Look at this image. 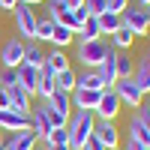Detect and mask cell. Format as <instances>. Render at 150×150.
Instances as JSON below:
<instances>
[{
  "label": "cell",
  "mask_w": 150,
  "mask_h": 150,
  "mask_svg": "<svg viewBox=\"0 0 150 150\" xmlns=\"http://www.w3.org/2000/svg\"><path fill=\"white\" fill-rule=\"evenodd\" d=\"M51 30H54V21L51 18L36 21V39H51Z\"/></svg>",
  "instance_id": "cell-31"
},
{
  "label": "cell",
  "mask_w": 150,
  "mask_h": 150,
  "mask_svg": "<svg viewBox=\"0 0 150 150\" xmlns=\"http://www.w3.org/2000/svg\"><path fill=\"white\" fill-rule=\"evenodd\" d=\"M117 111H120V99L114 90H102V99H99V105H96V120H114L117 117Z\"/></svg>",
  "instance_id": "cell-9"
},
{
  "label": "cell",
  "mask_w": 150,
  "mask_h": 150,
  "mask_svg": "<svg viewBox=\"0 0 150 150\" xmlns=\"http://www.w3.org/2000/svg\"><path fill=\"white\" fill-rule=\"evenodd\" d=\"M75 87H81V90H99V93L105 90V84H102V78H99L96 69H84L78 75V81H75Z\"/></svg>",
  "instance_id": "cell-18"
},
{
  "label": "cell",
  "mask_w": 150,
  "mask_h": 150,
  "mask_svg": "<svg viewBox=\"0 0 150 150\" xmlns=\"http://www.w3.org/2000/svg\"><path fill=\"white\" fill-rule=\"evenodd\" d=\"M102 39V30H99V21L96 18H87L84 27H81V42H96Z\"/></svg>",
  "instance_id": "cell-26"
},
{
  "label": "cell",
  "mask_w": 150,
  "mask_h": 150,
  "mask_svg": "<svg viewBox=\"0 0 150 150\" xmlns=\"http://www.w3.org/2000/svg\"><path fill=\"white\" fill-rule=\"evenodd\" d=\"M132 39H135V36H132L126 27H120V30L114 33V45H117V48H129V45H132Z\"/></svg>",
  "instance_id": "cell-32"
},
{
  "label": "cell",
  "mask_w": 150,
  "mask_h": 150,
  "mask_svg": "<svg viewBox=\"0 0 150 150\" xmlns=\"http://www.w3.org/2000/svg\"><path fill=\"white\" fill-rule=\"evenodd\" d=\"M45 66L51 69V72H63V69H69V57L60 51V48H54V51L45 57Z\"/></svg>",
  "instance_id": "cell-25"
},
{
  "label": "cell",
  "mask_w": 150,
  "mask_h": 150,
  "mask_svg": "<svg viewBox=\"0 0 150 150\" xmlns=\"http://www.w3.org/2000/svg\"><path fill=\"white\" fill-rule=\"evenodd\" d=\"M36 147V135L27 129V132H12V138L3 144V150H33Z\"/></svg>",
  "instance_id": "cell-15"
},
{
  "label": "cell",
  "mask_w": 150,
  "mask_h": 150,
  "mask_svg": "<svg viewBox=\"0 0 150 150\" xmlns=\"http://www.w3.org/2000/svg\"><path fill=\"white\" fill-rule=\"evenodd\" d=\"M75 81H78V75H75L72 69L54 72V84H57V90H63V93H72L75 90Z\"/></svg>",
  "instance_id": "cell-23"
},
{
  "label": "cell",
  "mask_w": 150,
  "mask_h": 150,
  "mask_svg": "<svg viewBox=\"0 0 150 150\" xmlns=\"http://www.w3.org/2000/svg\"><path fill=\"white\" fill-rule=\"evenodd\" d=\"M126 150H147V147H141V144H135V141H129V144H126Z\"/></svg>",
  "instance_id": "cell-39"
},
{
  "label": "cell",
  "mask_w": 150,
  "mask_h": 150,
  "mask_svg": "<svg viewBox=\"0 0 150 150\" xmlns=\"http://www.w3.org/2000/svg\"><path fill=\"white\" fill-rule=\"evenodd\" d=\"M0 129L3 132H27L30 129V114H21V111H12V108H0Z\"/></svg>",
  "instance_id": "cell-6"
},
{
  "label": "cell",
  "mask_w": 150,
  "mask_h": 150,
  "mask_svg": "<svg viewBox=\"0 0 150 150\" xmlns=\"http://www.w3.org/2000/svg\"><path fill=\"white\" fill-rule=\"evenodd\" d=\"M138 3H141V6H144V9H147V6H150V0H138Z\"/></svg>",
  "instance_id": "cell-42"
},
{
  "label": "cell",
  "mask_w": 150,
  "mask_h": 150,
  "mask_svg": "<svg viewBox=\"0 0 150 150\" xmlns=\"http://www.w3.org/2000/svg\"><path fill=\"white\" fill-rule=\"evenodd\" d=\"M15 75H18V87H21V90L30 93V96H36V87H39V69L21 63V66L15 69Z\"/></svg>",
  "instance_id": "cell-11"
},
{
  "label": "cell",
  "mask_w": 150,
  "mask_h": 150,
  "mask_svg": "<svg viewBox=\"0 0 150 150\" xmlns=\"http://www.w3.org/2000/svg\"><path fill=\"white\" fill-rule=\"evenodd\" d=\"M84 150H108V147H105V144H102V141H99L96 135H93V138H90V141L84 144Z\"/></svg>",
  "instance_id": "cell-35"
},
{
  "label": "cell",
  "mask_w": 150,
  "mask_h": 150,
  "mask_svg": "<svg viewBox=\"0 0 150 150\" xmlns=\"http://www.w3.org/2000/svg\"><path fill=\"white\" fill-rule=\"evenodd\" d=\"M111 90L117 93L120 105H129V108H141V105H144V90H141L132 78H117Z\"/></svg>",
  "instance_id": "cell-2"
},
{
  "label": "cell",
  "mask_w": 150,
  "mask_h": 150,
  "mask_svg": "<svg viewBox=\"0 0 150 150\" xmlns=\"http://www.w3.org/2000/svg\"><path fill=\"white\" fill-rule=\"evenodd\" d=\"M84 0H66V9H81Z\"/></svg>",
  "instance_id": "cell-38"
},
{
  "label": "cell",
  "mask_w": 150,
  "mask_h": 150,
  "mask_svg": "<svg viewBox=\"0 0 150 150\" xmlns=\"http://www.w3.org/2000/svg\"><path fill=\"white\" fill-rule=\"evenodd\" d=\"M12 84H18L15 69H3V75H0V87H12Z\"/></svg>",
  "instance_id": "cell-33"
},
{
  "label": "cell",
  "mask_w": 150,
  "mask_h": 150,
  "mask_svg": "<svg viewBox=\"0 0 150 150\" xmlns=\"http://www.w3.org/2000/svg\"><path fill=\"white\" fill-rule=\"evenodd\" d=\"M54 90H57V84H54V72L48 69V66H42L39 69V87H36V96H42L45 102L54 96Z\"/></svg>",
  "instance_id": "cell-16"
},
{
  "label": "cell",
  "mask_w": 150,
  "mask_h": 150,
  "mask_svg": "<svg viewBox=\"0 0 150 150\" xmlns=\"http://www.w3.org/2000/svg\"><path fill=\"white\" fill-rule=\"evenodd\" d=\"M129 141H135V144L150 150V120L144 117V111H138V114L129 120Z\"/></svg>",
  "instance_id": "cell-8"
},
{
  "label": "cell",
  "mask_w": 150,
  "mask_h": 150,
  "mask_svg": "<svg viewBox=\"0 0 150 150\" xmlns=\"http://www.w3.org/2000/svg\"><path fill=\"white\" fill-rule=\"evenodd\" d=\"M132 81L144 90V96L150 93V63H147V60H141V63L132 69Z\"/></svg>",
  "instance_id": "cell-22"
},
{
  "label": "cell",
  "mask_w": 150,
  "mask_h": 150,
  "mask_svg": "<svg viewBox=\"0 0 150 150\" xmlns=\"http://www.w3.org/2000/svg\"><path fill=\"white\" fill-rule=\"evenodd\" d=\"M93 126H96L93 111H75V114H69V123H66L69 147L72 150H84V144L93 138Z\"/></svg>",
  "instance_id": "cell-1"
},
{
  "label": "cell",
  "mask_w": 150,
  "mask_h": 150,
  "mask_svg": "<svg viewBox=\"0 0 150 150\" xmlns=\"http://www.w3.org/2000/svg\"><path fill=\"white\" fill-rule=\"evenodd\" d=\"M18 6V0H0V9H6V12H12Z\"/></svg>",
  "instance_id": "cell-37"
},
{
  "label": "cell",
  "mask_w": 150,
  "mask_h": 150,
  "mask_svg": "<svg viewBox=\"0 0 150 150\" xmlns=\"http://www.w3.org/2000/svg\"><path fill=\"white\" fill-rule=\"evenodd\" d=\"M45 144L48 147H60V144H69V132H66V126H60V129H51L45 135Z\"/></svg>",
  "instance_id": "cell-27"
},
{
  "label": "cell",
  "mask_w": 150,
  "mask_h": 150,
  "mask_svg": "<svg viewBox=\"0 0 150 150\" xmlns=\"http://www.w3.org/2000/svg\"><path fill=\"white\" fill-rule=\"evenodd\" d=\"M93 135H96V138L102 141L108 150H117V144H120V132L114 129V123H111V120H96Z\"/></svg>",
  "instance_id": "cell-10"
},
{
  "label": "cell",
  "mask_w": 150,
  "mask_h": 150,
  "mask_svg": "<svg viewBox=\"0 0 150 150\" xmlns=\"http://www.w3.org/2000/svg\"><path fill=\"white\" fill-rule=\"evenodd\" d=\"M123 9H129V0H108V12H117L120 15Z\"/></svg>",
  "instance_id": "cell-34"
},
{
  "label": "cell",
  "mask_w": 150,
  "mask_h": 150,
  "mask_svg": "<svg viewBox=\"0 0 150 150\" xmlns=\"http://www.w3.org/2000/svg\"><path fill=\"white\" fill-rule=\"evenodd\" d=\"M147 18H150V6H147Z\"/></svg>",
  "instance_id": "cell-45"
},
{
  "label": "cell",
  "mask_w": 150,
  "mask_h": 150,
  "mask_svg": "<svg viewBox=\"0 0 150 150\" xmlns=\"http://www.w3.org/2000/svg\"><path fill=\"white\" fill-rule=\"evenodd\" d=\"M24 63H27V66H36V69L45 66V54L39 51V45H36V42L24 45Z\"/></svg>",
  "instance_id": "cell-24"
},
{
  "label": "cell",
  "mask_w": 150,
  "mask_h": 150,
  "mask_svg": "<svg viewBox=\"0 0 150 150\" xmlns=\"http://www.w3.org/2000/svg\"><path fill=\"white\" fill-rule=\"evenodd\" d=\"M0 150H3V129H0Z\"/></svg>",
  "instance_id": "cell-43"
},
{
  "label": "cell",
  "mask_w": 150,
  "mask_h": 150,
  "mask_svg": "<svg viewBox=\"0 0 150 150\" xmlns=\"http://www.w3.org/2000/svg\"><path fill=\"white\" fill-rule=\"evenodd\" d=\"M84 9L90 18H99L102 12H108V0H84Z\"/></svg>",
  "instance_id": "cell-29"
},
{
  "label": "cell",
  "mask_w": 150,
  "mask_h": 150,
  "mask_svg": "<svg viewBox=\"0 0 150 150\" xmlns=\"http://www.w3.org/2000/svg\"><path fill=\"white\" fill-rule=\"evenodd\" d=\"M114 51L108 48V54H105V60L96 66V72H99V78H102V84H105V90H111L114 87V81H117V63H114Z\"/></svg>",
  "instance_id": "cell-13"
},
{
  "label": "cell",
  "mask_w": 150,
  "mask_h": 150,
  "mask_svg": "<svg viewBox=\"0 0 150 150\" xmlns=\"http://www.w3.org/2000/svg\"><path fill=\"white\" fill-rule=\"evenodd\" d=\"M18 3H24V6H36V3H42V0H18Z\"/></svg>",
  "instance_id": "cell-40"
},
{
  "label": "cell",
  "mask_w": 150,
  "mask_h": 150,
  "mask_svg": "<svg viewBox=\"0 0 150 150\" xmlns=\"http://www.w3.org/2000/svg\"><path fill=\"white\" fill-rule=\"evenodd\" d=\"M69 96H72V105L78 108V111H96L99 99H102V93H99V90H81V87H75Z\"/></svg>",
  "instance_id": "cell-12"
},
{
  "label": "cell",
  "mask_w": 150,
  "mask_h": 150,
  "mask_svg": "<svg viewBox=\"0 0 150 150\" xmlns=\"http://www.w3.org/2000/svg\"><path fill=\"white\" fill-rule=\"evenodd\" d=\"M96 21H99V30H102V36H105V33H108V36H114V33L123 27V21H120L117 12H102Z\"/></svg>",
  "instance_id": "cell-20"
},
{
  "label": "cell",
  "mask_w": 150,
  "mask_h": 150,
  "mask_svg": "<svg viewBox=\"0 0 150 150\" xmlns=\"http://www.w3.org/2000/svg\"><path fill=\"white\" fill-rule=\"evenodd\" d=\"M114 63H117V78H132V60L126 54H117Z\"/></svg>",
  "instance_id": "cell-30"
},
{
  "label": "cell",
  "mask_w": 150,
  "mask_h": 150,
  "mask_svg": "<svg viewBox=\"0 0 150 150\" xmlns=\"http://www.w3.org/2000/svg\"><path fill=\"white\" fill-rule=\"evenodd\" d=\"M105 54H108V45L102 39H96V42H78V60H81L84 69H96L105 60Z\"/></svg>",
  "instance_id": "cell-4"
},
{
  "label": "cell",
  "mask_w": 150,
  "mask_h": 150,
  "mask_svg": "<svg viewBox=\"0 0 150 150\" xmlns=\"http://www.w3.org/2000/svg\"><path fill=\"white\" fill-rule=\"evenodd\" d=\"M0 108H12V99H9V90L0 87Z\"/></svg>",
  "instance_id": "cell-36"
},
{
  "label": "cell",
  "mask_w": 150,
  "mask_h": 150,
  "mask_svg": "<svg viewBox=\"0 0 150 150\" xmlns=\"http://www.w3.org/2000/svg\"><path fill=\"white\" fill-rule=\"evenodd\" d=\"M147 63H150V51H147Z\"/></svg>",
  "instance_id": "cell-44"
},
{
  "label": "cell",
  "mask_w": 150,
  "mask_h": 150,
  "mask_svg": "<svg viewBox=\"0 0 150 150\" xmlns=\"http://www.w3.org/2000/svg\"><path fill=\"white\" fill-rule=\"evenodd\" d=\"M120 21L132 36H147L150 33V18H147V9L144 6H132V9H123L120 12Z\"/></svg>",
  "instance_id": "cell-3"
},
{
  "label": "cell",
  "mask_w": 150,
  "mask_h": 150,
  "mask_svg": "<svg viewBox=\"0 0 150 150\" xmlns=\"http://www.w3.org/2000/svg\"><path fill=\"white\" fill-rule=\"evenodd\" d=\"M48 150H72L69 144H60V147H48Z\"/></svg>",
  "instance_id": "cell-41"
},
{
  "label": "cell",
  "mask_w": 150,
  "mask_h": 150,
  "mask_svg": "<svg viewBox=\"0 0 150 150\" xmlns=\"http://www.w3.org/2000/svg\"><path fill=\"white\" fill-rule=\"evenodd\" d=\"M12 15H15V27H18V33L21 36H27V39H36V12H33V6H24V3H18L15 9H12Z\"/></svg>",
  "instance_id": "cell-5"
},
{
  "label": "cell",
  "mask_w": 150,
  "mask_h": 150,
  "mask_svg": "<svg viewBox=\"0 0 150 150\" xmlns=\"http://www.w3.org/2000/svg\"><path fill=\"white\" fill-rule=\"evenodd\" d=\"M0 63H3V69H18L24 63V42L21 39L3 42V48H0Z\"/></svg>",
  "instance_id": "cell-7"
},
{
  "label": "cell",
  "mask_w": 150,
  "mask_h": 150,
  "mask_svg": "<svg viewBox=\"0 0 150 150\" xmlns=\"http://www.w3.org/2000/svg\"><path fill=\"white\" fill-rule=\"evenodd\" d=\"M42 111H45V117H48V123H51V129H60V126H66V117L63 114H57V111L51 108V105H48V102H42Z\"/></svg>",
  "instance_id": "cell-28"
},
{
  "label": "cell",
  "mask_w": 150,
  "mask_h": 150,
  "mask_svg": "<svg viewBox=\"0 0 150 150\" xmlns=\"http://www.w3.org/2000/svg\"><path fill=\"white\" fill-rule=\"evenodd\" d=\"M48 42H54V48H60V51H63L66 45H72V42H75V33H72L69 27H60V24H54L51 39H48Z\"/></svg>",
  "instance_id": "cell-21"
},
{
  "label": "cell",
  "mask_w": 150,
  "mask_h": 150,
  "mask_svg": "<svg viewBox=\"0 0 150 150\" xmlns=\"http://www.w3.org/2000/svg\"><path fill=\"white\" fill-rule=\"evenodd\" d=\"M48 105H51L57 114H63L66 120H69V114H72V96L69 93H63V90H54V96L48 99Z\"/></svg>",
  "instance_id": "cell-19"
},
{
  "label": "cell",
  "mask_w": 150,
  "mask_h": 150,
  "mask_svg": "<svg viewBox=\"0 0 150 150\" xmlns=\"http://www.w3.org/2000/svg\"><path fill=\"white\" fill-rule=\"evenodd\" d=\"M9 90V99H12V111H21V114H30V93H24L18 84H12V87H6Z\"/></svg>",
  "instance_id": "cell-17"
},
{
  "label": "cell",
  "mask_w": 150,
  "mask_h": 150,
  "mask_svg": "<svg viewBox=\"0 0 150 150\" xmlns=\"http://www.w3.org/2000/svg\"><path fill=\"white\" fill-rule=\"evenodd\" d=\"M30 132L36 135V138H45V135L51 132V123H48V117H45V111H42V105H36V108H30Z\"/></svg>",
  "instance_id": "cell-14"
}]
</instances>
